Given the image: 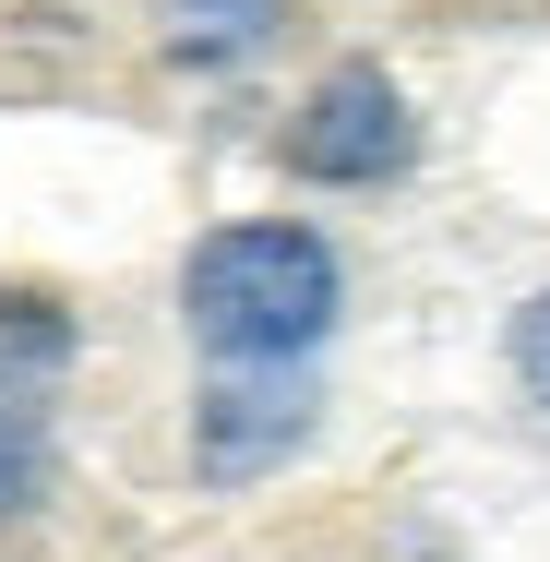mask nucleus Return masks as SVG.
I'll return each mask as SVG.
<instances>
[{
  "label": "nucleus",
  "mask_w": 550,
  "mask_h": 562,
  "mask_svg": "<svg viewBox=\"0 0 550 562\" xmlns=\"http://www.w3.org/2000/svg\"><path fill=\"white\" fill-rule=\"evenodd\" d=\"M180 312H192V336L216 359H300L335 324V251L288 216H239L216 239H192Z\"/></svg>",
  "instance_id": "f257e3e1"
},
{
  "label": "nucleus",
  "mask_w": 550,
  "mask_h": 562,
  "mask_svg": "<svg viewBox=\"0 0 550 562\" xmlns=\"http://www.w3.org/2000/svg\"><path fill=\"white\" fill-rule=\"evenodd\" d=\"M407 144H419V120H407V97H395V72H371V60L324 72V85L300 97V120H288V168H300V180H335V192L395 180Z\"/></svg>",
  "instance_id": "f03ea898"
},
{
  "label": "nucleus",
  "mask_w": 550,
  "mask_h": 562,
  "mask_svg": "<svg viewBox=\"0 0 550 562\" xmlns=\"http://www.w3.org/2000/svg\"><path fill=\"white\" fill-rule=\"evenodd\" d=\"M300 431H312V383L288 359H227L204 383V419H192V467L204 479H263Z\"/></svg>",
  "instance_id": "7ed1b4c3"
},
{
  "label": "nucleus",
  "mask_w": 550,
  "mask_h": 562,
  "mask_svg": "<svg viewBox=\"0 0 550 562\" xmlns=\"http://www.w3.org/2000/svg\"><path fill=\"white\" fill-rule=\"evenodd\" d=\"M503 359H515V383H527V395L550 407V288L527 300V312H515V336H503Z\"/></svg>",
  "instance_id": "20e7f679"
}]
</instances>
